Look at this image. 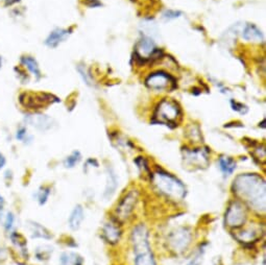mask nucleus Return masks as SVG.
<instances>
[{
	"instance_id": "c756f323",
	"label": "nucleus",
	"mask_w": 266,
	"mask_h": 265,
	"mask_svg": "<svg viewBox=\"0 0 266 265\" xmlns=\"http://www.w3.org/2000/svg\"><path fill=\"white\" fill-rule=\"evenodd\" d=\"M253 156H254L255 160H258L260 164H261V162L265 163V147L258 146L256 148H254Z\"/></svg>"
},
{
	"instance_id": "423d86ee",
	"label": "nucleus",
	"mask_w": 266,
	"mask_h": 265,
	"mask_svg": "<svg viewBox=\"0 0 266 265\" xmlns=\"http://www.w3.org/2000/svg\"><path fill=\"white\" fill-rule=\"evenodd\" d=\"M130 245L134 256L152 251L150 230L144 224H137L130 234Z\"/></svg>"
},
{
	"instance_id": "f8f14e48",
	"label": "nucleus",
	"mask_w": 266,
	"mask_h": 265,
	"mask_svg": "<svg viewBox=\"0 0 266 265\" xmlns=\"http://www.w3.org/2000/svg\"><path fill=\"white\" fill-rule=\"evenodd\" d=\"M25 122L33 126V128L39 131H43V132L51 130L52 126L55 125V121H53V119L43 114L26 115Z\"/></svg>"
},
{
	"instance_id": "58836bf2",
	"label": "nucleus",
	"mask_w": 266,
	"mask_h": 265,
	"mask_svg": "<svg viewBox=\"0 0 266 265\" xmlns=\"http://www.w3.org/2000/svg\"><path fill=\"white\" fill-rule=\"evenodd\" d=\"M1 64H2V61H1V58H0V68H1Z\"/></svg>"
},
{
	"instance_id": "72a5a7b5",
	"label": "nucleus",
	"mask_w": 266,
	"mask_h": 265,
	"mask_svg": "<svg viewBox=\"0 0 266 265\" xmlns=\"http://www.w3.org/2000/svg\"><path fill=\"white\" fill-rule=\"evenodd\" d=\"M78 70H79V72L81 73V76L83 77V79H84L85 83H86L87 85H91V79H90V77H89L88 74H87L86 70H85V69H84L83 67H81V66H79Z\"/></svg>"
},
{
	"instance_id": "1a4fd4ad",
	"label": "nucleus",
	"mask_w": 266,
	"mask_h": 265,
	"mask_svg": "<svg viewBox=\"0 0 266 265\" xmlns=\"http://www.w3.org/2000/svg\"><path fill=\"white\" fill-rule=\"evenodd\" d=\"M183 159L186 166L192 169H205L210 164V153L207 148H194L185 150Z\"/></svg>"
},
{
	"instance_id": "dca6fc26",
	"label": "nucleus",
	"mask_w": 266,
	"mask_h": 265,
	"mask_svg": "<svg viewBox=\"0 0 266 265\" xmlns=\"http://www.w3.org/2000/svg\"><path fill=\"white\" fill-rule=\"evenodd\" d=\"M84 219H85L84 208L82 205H77L71 211L70 216H69V220H68L69 228L72 231H78L82 227Z\"/></svg>"
},
{
	"instance_id": "473e14b6",
	"label": "nucleus",
	"mask_w": 266,
	"mask_h": 265,
	"mask_svg": "<svg viewBox=\"0 0 266 265\" xmlns=\"http://www.w3.org/2000/svg\"><path fill=\"white\" fill-rule=\"evenodd\" d=\"M27 137V131L25 128H23V126H21V128L17 131V134H16V138L18 140L22 141V140H25V138Z\"/></svg>"
},
{
	"instance_id": "4468645a",
	"label": "nucleus",
	"mask_w": 266,
	"mask_h": 265,
	"mask_svg": "<svg viewBox=\"0 0 266 265\" xmlns=\"http://www.w3.org/2000/svg\"><path fill=\"white\" fill-rule=\"evenodd\" d=\"M118 184V177H117L114 169L108 167V169H106V183L103 191V197L105 199H110L113 197V195L116 193Z\"/></svg>"
},
{
	"instance_id": "c85d7f7f",
	"label": "nucleus",
	"mask_w": 266,
	"mask_h": 265,
	"mask_svg": "<svg viewBox=\"0 0 266 265\" xmlns=\"http://www.w3.org/2000/svg\"><path fill=\"white\" fill-rule=\"evenodd\" d=\"M187 135L190 138V140L194 143L201 142L200 140H203L201 133L198 129V126H196V125H190L187 130Z\"/></svg>"
},
{
	"instance_id": "2eb2a0df",
	"label": "nucleus",
	"mask_w": 266,
	"mask_h": 265,
	"mask_svg": "<svg viewBox=\"0 0 266 265\" xmlns=\"http://www.w3.org/2000/svg\"><path fill=\"white\" fill-rule=\"evenodd\" d=\"M156 52V45L154 41L150 38H143L137 45L136 54L141 59L151 58Z\"/></svg>"
},
{
	"instance_id": "9b49d317",
	"label": "nucleus",
	"mask_w": 266,
	"mask_h": 265,
	"mask_svg": "<svg viewBox=\"0 0 266 265\" xmlns=\"http://www.w3.org/2000/svg\"><path fill=\"white\" fill-rule=\"evenodd\" d=\"M173 83H174L173 78L164 72L153 73L146 80L147 87L157 91L167 90Z\"/></svg>"
},
{
	"instance_id": "bb28decb",
	"label": "nucleus",
	"mask_w": 266,
	"mask_h": 265,
	"mask_svg": "<svg viewBox=\"0 0 266 265\" xmlns=\"http://www.w3.org/2000/svg\"><path fill=\"white\" fill-rule=\"evenodd\" d=\"M135 163L137 165V167L139 168V171L141 174H143V176L147 177L148 178H151V176H152V169H151V166L150 164H148V162L146 161V159L143 158V157H138L136 160H135Z\"/></svg>"
},
{
	"instance_id": "b1692460",
	"label": "nucleus",
	"mask_w": 266,
	"mask_h": 265,
	"mask_svg": "<svg viewBox=\"0 0 266 265\" xmlns=\"http://www.w3.org/2000/svg\"><path fill=\"white\" fill-rule=\"evenodd\" d=\"M21 62H22V64L34 74V76L39 80L41 78V71L39 69L38 66V63L36 62L35 59H33L31 57H23L21 59Z\"/></svg>"
},
{
	"instance_id": "9d476101",
	"label": "nucleus",
	"mask_w": 266,
	"mask_h": 265,
	"mask_svg": "<svg viewBox=\"0 0 266 265\" xmlns=\"http://www.w3.org/2000/svg\"><path fill=\"white\" fill-rule=\"evenodd\" d=\"M122 228L119 221L113 216L106 220L101 229L102 239L110 246H117L122 238Z\"/></svg>"
},
{
	"instance_id": "a878e982",
	"label": "nucleus",
	"mask_w": 266,
	"mask_h": 265,
	"mask_svg": "<svg viewBox=\"0 0 266 265\" xmlns=\"http://www.w3.org/2000/svg\"><path fill=\"white\" fill-rule=\"evenodd\" d=\"M53 249L49 246H40L35 251V256L39 261H47L50 259Z\"/></svg>"
},
{
	"instance_id": "393cba45",
	"label": "nucleus",
	"mask_w": 266,
	"mask_h": 265,
	"mask_svg": "<svg viewBox=\"0 0 266 265\" xmlns=\"http://www.w3.org/2000/svg\"><path fill=\"white\" fill-rule=\"evenodd\" d=\"M51 194V187L50 186H41L38 191L35 194L36 200L38 201V204L40 206H43L47 203V200Z\"/></svg>"
},
{
	"instance_id": "20e7f679",
	"label": "nucleus",
	"mask_w": 266,
	"mask_h": 265,
	"mask_svg": "<svg viewBox=\"0 0 266 265\" xmlns=\"http://www.w3.org/2000/svg\"><path fill=\"white\" fill-rule=\"evenodd\" d=\"M140 199V193L136 188L129 189L121 196L114 211V218L122 225L123 222L129 221L138 206Z\"/></svg>"
},
{
	"instance_id": "4be33fe9",
	"label": "nucleus",
	"mask_w": 266,
	"mask_h": 265,
	"mask_svg": "<svg viewBox=\"0 0 266 265\" xmlns=\"http://www.w3.org/2000/svg\"><path fill=\"white\" fill-rule=\"evenodd\" d=\"M133 265H158L156 257L154 253L146 252L143 254H139V255L134 256V264Z\"/></svg>"
},
{
	"instance_id": "4c0bfd02",
	"label": "nucleus",
	"mask_w": 266,
	"mask_h": 265,
	"mask_svg": "<svg viewBox=\"0 0 266 265\" xmlns=\"http://www.w3.org/2000/svg\"><path fill=\"white\" fill-rule=\"evenodd\" d=\"M17 1H19V0H10V1H7V2H6V5H8V4H12V3H14V2H17Z\"/></svg>"
},
{
	"instance_id": "f3484780",
	"label": "nucleus",
	"mask_w": 266,
	"mask_h": 265,
	"mask_svg": "<svg viewBox=\"0 0 266 265\" xmlns=\"http://www.w3.org/2000/svg\"><path fill=\"white\" fill-rule=\"evenodd\" d=\"M218 167L225 177H228L234 174L237 168V163L231 157L222 156L218 159Z\"/></svg>"
},
{
	"instance_id": "f03ea898",
	"label": "nucleus",
	"mask_w": 266,
	"mask_h": 265,
	"mask_svg": "<svg viewBox=\"0 0 266 265\" xmlns=\"http://www.w3.org/2000/svg\"><path fill=\"white\" fill-rule=\"evenodd\" d=\"M151 183L155 191L169 203L178 204L186 198L187 188L176 176L158 168L152 173Z\"/></svg>"
},
{
	"instance_id": "aec40b11",
	"label": "nucleus",
	"mask_w": 266,
	"mask_h": 265,
	"mask_svg": "<svg viewBox=\"0 0 266 265\" xmlns=\"http://www.w3.org/2000/svg\"><path fill=\"white\" fill-rule=\"evenodd\" d=\"M242 38L247 41L253 42H261L263 36L261 31L253 24H248L242 31Z\"/></svg>"
},
{
	"instance_id": "a211bd4d",
	"label": "nucleus",
	"mask_w": 266,
	"mask_h": 265,
	"mask_svg": "<svg viewBox=\"0 0 266 265\" xmlns=\"http://www.w3.org/2000/svg\"><path fill=\"white\" fill-rule=\"evenodd\" d=\"M69 35H70V30L68 29H62V28L55 29L53 31H51V34L46 39L45 43L49 47H52V48L57 47L61 42L66 40Z\"/></svg>"
},
{
	"instance_id": "ddd939ff",
	"label": "nucleus",
	"mask_w": 266,
	"mask_h": 265,
	"mask_svg": "<svg viewBox=\"0 0 266 265\" xmlns=\"http://www.w3.org/2000/svg\"><path fill=\"white\" fill-rule=\"evenodd\" d=\"M26 229L29 232V235L31 238H40V239H45L49 240L52 238L51 232L45 228L43 225L39 224L37 221L33 220H27L26 222Z\"/></svg>"
},
{
	"instance_id": "e433bc0d",
	"label": "nucleus",
	"mask_w": 266,
	"mask_h": 265,
	"mask_svg": "<svg viewBox=\"0 0 266 265\" xmlns=\"http://www.w3.org/2000/svg\"><path fill=\"white\" fill-rule=\"evenodd\" d=\"M4 203H5V201H4L3 196L0 195V211H2V209L4 207Z\"/></svg>"
},
{
	"instance_id": "39448f33",
	"label": "nucleus",
	"mask_w": 266,
	"mask_h": 265,
	"mask_svg": "<svg viewBox=\"0 0 266 265\" xmlns=\"http://www.w3.org/2000/svg\"><path fill=\"white\" fill-rule=\"evenodd\" d=\"M249 209L238 199H232L225 213V225L231 231H235L248 224Z\"/></svg>"
},
{
	"instance_id": "2f4dec72",
	"label": "nucleus",
	"mask_w": 266,
	"mask_h": 265,
	"mask_svg": "<svg viewBox=\"0 0 266 265\" xmlns=\"http://www.w3.org/2000/svg\"><path fill=\"white\" fill-rule=\"evenodd\" d=\"M232 107H233V110H235L241 114H244V113H247L248 111V108L246 107V105H243L241 103H238V102H234L232 101Z\"/></svg>"
},
{
	"instance_id": "5701e85b",
	"label": "nucleus",
	"mask_w": 266,
	"mask_h": 265,
	"mask_svg": "<svg viewBox=\"0 0 266 265\" xmlns=\"http://www.w3.org/2000/svg\"><path fill=\"white\" fill-rule=\"evenodd\" d=\"M14 224H15V216L12 212L6 211L0 213V225H1V227L6 232L12 231Z\"/></svg>"
},
{
	"instance_id": "7c9ffc66",
	"label": "nucleus",
	"mask_w": 266,
	"mask_h": 265,
	"mask_svg": "<svg viewBox=\"0 0 266 265\" xmlns=\"http://www.w3.org/2000/svg\"><path fill=\"white\" fill-rule=\"evenodd\" d=\"M180 15H182V13H180V12H177V10H166V12L163 14V17L165 18V19H168V20H170V19H176V18H177V17H179Z\"/></svg>"
},
{
	"instance_id": "c9c22d12",
	"label": "nucleus",
	"mask_w": 266,
	"mask_h": 265,
	"mask_svg": "<svg viewBox=\"0 0 266 265\" xmlns=\"http://www.w3.org/2000/svg\"><path fill=\"white\" fill-rule=\"evenodd\" d=\"M6 163V159L3 156V154L0 153V169H2Z\"/></svg>"
},
{
	"instance_id": "7ed1b4c3",
	"label": "nucleus",
	"mask_w": 266,
	"mask_h": 265,
	"mask_svg": "<svg viewBox=\"0 0 266 265\" xmlns=\"http://www.w3.org/2000/svg\"><path fill=\"white\" fill-rule=\"evenodd\" d=\"M193 241V231L189 227L180 226L170 231L165 240L167 250L174 255H182L189 250Z\"/></svg>"
},
{
	"instance_id": "6ab92c4d",
	"label": "nucleus",
	"mask_w": 266,
	"mask_h": 265,
	"mask_svg": "<svg viewBox=\"0 0 266 265\" xmlns=\"http://www.w3.org/2000/svg\"><path fill=\"white\" fill-rule=\"evenodd\" d=\"M60 265H84V259L76 252H64L60 257Z\"/></svg>"
},
{
	"instance_id": "6e6552de",
	"label": "nucleus",
	"mask_w": 266,
	"mask_h": 265,
	"mask_svg": "<svg viewBox=\"0 0 266 265\" xmlns=\"http://www.w3.org/2000/svg\"><path fill=\"white\" fill-rule=\"evenodd\" d=\"M154 117L157 122L176 125L180 117V109L176 101L163 99L156 108Z\"/></svg>"
},
{
	"instance_id": "cd10ccee",
	"label": "nucleus",
	"mask_w": 266,
	"mask_h": 265,
	"mask_svg": "<svg viewBox=\"0 0 266 265\" xmlns=\"http://www.w3.org/2000/svg\"><path fill=\"white\" fill-rule=\"evenodd\" d=\"M82 160V155L79 151L73 152L71 155H69L68 157H66L65 160H64V166L66 168H74L76 167Z\"/></svg>"
},
{
	"instance_id": "f704fd0d",
	"label": "nucleus",
	"mask_w": 266,
	"mask_h": 265,
	"mask_svg": "<svg viewBox=\"0 0 266 265\" xmlns=\"http://www.w3.org/2000/svg\"><path fill=\"white\" fill-rule=\"evenodd\" d=\"M7 258V252L5 249L0 248V263H2L6 260Z\"/></svg>"
},
{
	"instance_id": "f257e3e1",
	"label": "nucleus",
	"mask_w": 266,
	"mask_h": 265,
	"mask_svg": "<svg viewBox=\"0 0 266 265\" xmlns=\"http://www.w3.org/2000/svg\"><path fill=\"white\" fill-rule=\"evenodd\" d=\"M232 193L254 213L264 216L266 208L265 178L258 174L238 175L232 183Z\"/></svg>"
},
{
	"instance_id": "412c9836",
	"label": "nucleus",
	"mask_w": 266,
	"mask_h": 265,
	"mask_svg": "<svg viewBox=\"0 0 266 265\" xmlns=\"http://www.w3.org/2000/svg\"><path fill=\"white\" fill-rule=\"evenodd\" d=\"M207 246H208L207 242L200 243V245L195 249L192 257L190 258L187 265H201V263L204 261Z\"/></svg>"
},
{
	"instance_id": "0eeeda50",
	"label": "nucleus",
	"mask_w": 266,
	"mask_h": 265,
	"mask_svg": "<svg viewBox=\"0 0 266 265\" xmlns=\"http://www.w3.org/2000/svg\"><path fill=\"white\" fill-rule=\"evenodd\" d=\"M232 233L234 239L236 241L244 247L252 248L263 238L265 230L264 226L260 224H247L238 230L232 231Z\"/></svg>"
}]
</instances>
